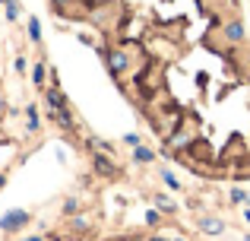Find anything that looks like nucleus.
<instances>
[{"mask_svg":"<svg viewBox=\"0 0 250 241\" xmlns=\"http://www.w3.org/2000/svg\"><path fill=\"white\" fill-rule=\"evenodd\" d=\"M225 38L228 42H241V38H244V25L241 22H228L225 25Z\"/></svg>","mask_w":250,"mask_h":241,"instance_id":"nucleus-4","label":"nucleus"},{"mask_svg":"<svg viewBox=\"0 0 250 241\" xmlns=\"http://www.w3.org/2000/svg\"><path fill=\"white\" fill-rule=\"evenodd\" d=\"M244 241H250V235H244Z\"/></svg>","mask_w":250,"mask_h":241,"instance_id":"nucleus-19","label":"nucleus"},{"mask_svg":"<svg viewBox=\"0 0 250 241\" xmlns=\"http://www.w3.org/2000/svg\"><path fill=\"white\" fill-rule=\"evenodd\" d=\"M196 229L206 232V235H222V232H225V222L215 219V216H200L196 219Z\"/></svg>","mask_w":250,"mask_h":241,"instance_id":"nucleus-1","label":"nucleus"},{"mask_svg":"<svg viewBox=\"0 0 250 241\" xmlns=\"http://www.w3.org/2000/svg\"><path fill=\"white\" fill-rule=\"evenodd\" d=\"M162 181H165V184L171 187V191H181V181H177V178H174V175H171V172H168V168H165V172H162Z\"/></svg>","mask_w":250,"mask_h":241,"instance_id":"nucleus-8","label":"nucleus"},{"mask_svg":"<svg viewBox=\"0 0 250 241\" xmlns=\"http://www.w3.org/2000/svg\"><path fill=\"white\" fill-rule=\"evenodd\" d=\"M73 229L76 232H85V229H89V222H85V219H73Z\"/></svg>","mask_w":250,"mask_h":241,"instance_id":"nucleus-12","label":"nucleus"},{"mask_svg":"<svg viewBox=\"0 0 250 241\" xmlns=\"http://www.w3.org/2000/svg\"><path fill=\"white\" fill-rule=\"evenodd\" d=\"M155 203H159V210H162V213H174V203H171L165 194H159V197H155Z\"/></svg>","mask_w":250,"mask_h":241,"instance_id":"nucleus-9","label":"nucleus"},{"mask_svg":"<svg viewBox=\"0 0 250 241\" xmlns=\"http://www.w3.org/2000/svg\"><path fill=\"white\" fill-rule=\"evenodd\" d=\"M124 140H127L130 146H140V136H136V133H127V136H124Z\"/></svg>","mask_w":250,"mask_h":241,"instance_id":"nucleus-15","label":"nucleus"},{"mask_svg":"<svg viewBox=\"0 0 250 241\" xmlns=\"http://www.w3.org/2000/svg\"><path fill=\"white\" fill-rule=\"evenodd\" d=\"M244 216H247V222H250V210H247V213H244Z\"/></svg>","mask_w":250,"mask_h":241,"instance_id":"nucleus-18","label":"nucleus"},{"mask_svg":"<svg viewBox=\"0 0 250 241\" xmlns=\"http://www.w3.org/2000/svg\"><path fill=\"white\" fill-rule=\"evenodd\" d=\"M149 241H181V238H149Z\"/></svg>","mask_w":250,"mask_h":241,"instance_id":"nucleus-17","label":"nucleus"},{"mask_svg":"<svg viewBox=\"0 0 250 241\" xmlns=\"http://www.w3.org/2000/svg\"><path fill=\"white\" fill-rule=\"evenodd\" d=\"M146 222H149V225H155V222H159V213L149 210V213H146Z\"/></svg>","mask_w":250,"mask_h":241,"instance_id":"nucleus-13","label":"nucleus"},{"mask_svg":"<svg viewBox=\"0 0 250 241\" xmlns=\"http://www.w3.org/2000/svg\"><path fill=\"white\" fill-rule=\"evenodd\" d=\"M25 222H29V213H22V210H13V213H6V216L0 219V229L13 232V229H19V225H25Z\"/></svg>","mask_w":250,"mask_h":241,"instance_id":"nucleus-2","label":"nucleus"},{"mask_svg":"<svg viewBox=\"0 0 250 241\" xmlns=\"http://www.w3.org/2000/svg\"><path fill=\"white\" fill-rule=\"evenodd\" d=\"M104 61H108L111 73H124V70H127V64H130L124 51H104Z\"/></svg>","mask_w":250,"mask_h":241,"instance_id":"nucleus-3","label":"nucleus"},{"mask_svg":"<svg viewBox=\"0 0 250 241\" xmlns=\"http://www.w3.org/2000/svg\"><path fill=\"white\" fill-rule=\"evenodd\" d=\"M29 35H32V42L42 38V25H38V19H32V22H29Z\"/></svg>","mask_w":250,"mask_h":241,"instance_id":"nucleus-11","label":"nucleus"},{"mask_svg":"<svg viewBox=\"0 0 250 241\" xmlns=\"http://www.w3.org/2000/svg\"><path fill=\"white\" fill-rule=\"evenodd\" d=\"M32 80H35V83H42V80H44V67H42V64L35 67V76H32Z\"/></svg>","mask_w":250,"mask_h":241,"instance_id":"nucleus-14","label":"nucleus"},{"mask_svg":"<svg viewBox=\"0 0 250 241\" xmlns=\"http://www.w3.org/2000/svg\"><path fill=\"white\" fill-rule=\"evenodd\" d=\"M231 200H234V203H250V194L241 191V187H234V191H231Z\"/></svg>","mask_w":250,"mask_h":241,"instance_id":"nucleus-10","label":"nucleus"},{"mask_svg":"<svg viewBox=\"0 0 250 241\" xmlns=\"http://www.w3.org/2000/svg\"><path fill=\"white\" fill-rule=\"evenodd\" d=\"M95 168H98V172H104V175H114V165H111L104 155H95Z\"/></svg>","mask_w":250,"mask_h":241,"instance_id":"nucleus-7","label":"nucleus"},{"mask_svg":"<svg viewBox=\"0 0 250 241\" xmlns=\"http://www.w3.org/2000/svg\"><path fill=\"white\" fill-rule=\"evenodd\" d=\"M48 105L54 108V111H61V108H67V102H63V95L57 92V89H51L48 92Z\"/></svg>","mask_w":250,"mask_h":241,"instance_id":"nucleus-5","label":"nucleus"},{"mask_svg":"<svg viewBox=\"0 0 250 241\" xmlns=\"http://www.w3.org/2000/svg\"><path fill=\"white\" fill-rule=\"evenodd\" d=\"M22 241H44L42 235H32V238H22Z\"/></svg>","mask_w":250,"mask_h":241,"instance_id":"nucleus-16","label":"nucleus"},{"mask_svg":"<svg viewBox=\"0 0 250 241\" xmlns=\"http://www.w3.org/2000/svg\"><path fill=\"white\" fill-rule=\"evenodd\" d=\"M133 159H136V162H152L155 153H152L149 146H136V149H133Z\"/></svg>","mask_w":250,"mask_h":241,"instance_id":"nucleus-6","label":"nucleus"}]
</instances>
